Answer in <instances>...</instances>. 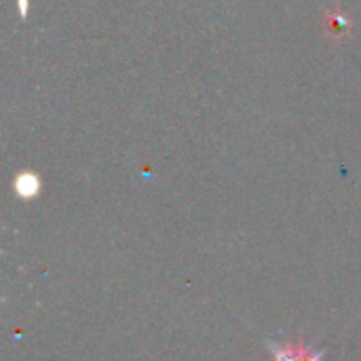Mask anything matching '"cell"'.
<instances>
[{"instance_id": "1", "label": "cell", "mask_w": 361, "mask_h": 361, "mask_svg": "<svg viewBox=\"0 0 361 361\" xmlns=\"http://www.w3.org/2000/svg\"><path fill=\"white\" fill-rule=\"evenodd\" d=\"M264 347L271 353L273 361H324L326 357V349L307 343L264 338Z\"/></svg>"}, {"instance_id": "2", "label": "cell", "mask_w": 361, "mask_h": 361, "mask_svg": "<svg viewBox=\"0 0 361 361\" xmlns=\"http://www.w3.org/2000/svg\"><path fill=\"white\" fill-rule=\"evenodd\" d=\"M15 190H17L21 197H34V195L38 192V178L32 176V173L19 176V180L15 182Z\"/></svg>"}]
</instances>
